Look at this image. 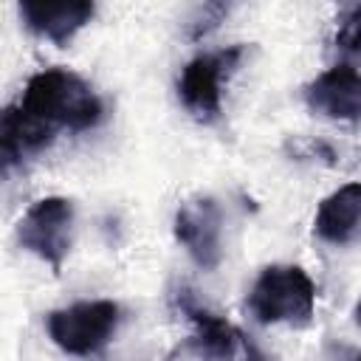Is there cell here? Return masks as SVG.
Returning a JSON list of instances; mask_svg holds the SVG:
<instances>
[{
	"label": "cell",
	"instance_id": "ba28073f",
	"mask_svg": "<svg viewBox=\"0 0 361 361\" xmlns=\"http://www.w3.org/2000/svg\"><path fill=\"white\" fill-rule=\"evenodd\" d=\"M17 6L28 31L54 45H68L96 11V0H17Z\"/></svg>",
	"mask_w": 361,
	"mask_h": 361
},
{
	"label": "cell",
	"instance_id": "7a4b0ae2",
	"mask_svg": "<svg viewBox=\"0 0 361 361\" xmlns=\"http://www.w3.org/2000/svg\"><path fill=\"white\" fill-rule=\"evenodd\" d=\"M313 302L316 288L299 265H268L248 293V310L262 324H302L310 319Z\"/></svg>",
	"mask_w": 361,
	"mask_h": 361
},
{
	"label": "cell",
	"instance_id": "30bf717a",
	"mask_svg": "<svg viewBox=\"0 0 361 361\" xmlns=\"http://www.w3.org/2000/svg\"><path fill=\"white\" fill-rule=\"evenodd\" d=\"M313 231L330 245H350L361 237V183H344L319 203Z\"/></svg>",
	"mask_w": 361,
	"mask_h": 361
},
{
	"label": "cell",
	"instance_id": "3957f363",
	"mask_svg": "<svg viewBox=\"0 0 361 361\" xmlns=\"http://www.w3.org/2000/svg\"><path fill=\"white\" fill-rule=\"evenodd\" d=\"M118 322L121 310L110 299L76 302L48 313V336L71 355H93L116 336Z\"/></svg>",
	"mask_w": 361,
	"mask_h": 361
},
{
	"label": "cell",
	"instance_id": "8992f818",
	"mask_svg": "<svg viewBox=\"0 0 361 361\" xmlns=\"http://www.w3.org/2000/svg\"><path fill=\"white\" fill-rule=\"evenodd\" d=\"M175 240L189 251L197 268L214 271L223 257V214L212 197L183 200L175 212Z\"/></svg>",
	"mask_w": 361,
	"mask_h": 361
},
{
	"label": "cell",
	"instance_id": "52a82bcc",
	"mask_svg": "<svg viewBox=\"0 0 361 361\" xmlns=\"http://www.w3.org/2000/svg\"><path fill=\"white\" fill-rule=\"evenodd\" d=\"M305 102L324 118L361 121V73L353 65H336L307 85Z\"/></svg>",
	"mask_w": 361,
	"mask_h": 361
},
{
	"label": "cell",
	"instance_id": "8fae6325",
	"mask_svg": "<svg viewBox=\"0 0 361 361\" xmlns=\"http://www.w3.org/2000/svg\"><path fill=\"white\" fill-rule=\"evenodd\" d=\"M336 48H338L341 54H347V56H353V59L361 62V8L353 11V14L341 23V28H338V34H336Z\"/></svg>",
	"mask_w": 361,
	"mask_h": 361
},
{
	"label": "cell",
	"instance_id": "7c38bea8",
	"mask_svg": "<svg viewBox=\"0 0 361 361\" xmlns=\"http://www.w3.org/2000/svg\"><path fill=\"white\" fill-rule=\"evenodd\" d=\"M353 316H355V324L361 327V299H358V305H355V313H353Z\"/></svg>",
	"mask_w": 361,
	"mask_h": 361
},
{
	"label": "cell",
	"instance_id": "5b68a950",
	"mask_svg": "<svg viewBox=\"0 0 361 361\" xmlns=\"http://www.w3.org/2000/svg\"><path fill=\"white\" fill-rule=\"evenodd\" d=\"M243 56V48H226L214 54H200L178 76V96L183 107L197 118V121H214L220 116V85L223 79L237 68Z\"/></svg>",
	"mask_w": 361,
	"mask_h": 361
},
{
	"label": "cell",
	"instance_id": "277c9868",
	"mask_svg": "<svg viewBox=\"0 0 361 361\" xmlns=\"http://www.w3.org/2000/svg\"><path fill=\"white\" fill-rule=\"evenodd\" d=\"M71 228H73V203L65 197H42L28 206L17 226L20 245L37 254L42 262L59 274L65 254L71 251Z\"/></svg>",
	"mask_w": 361,
	"mask_h": 361
},
{
	"label": "cell",
	"instance_id": "6da1fadb",
	"mask_svg": "<svg viewBox=\"0 0 361 361\" xmlns=\"http://www.w3.org/2000/svg\"><path fill=\"white\" fill-rule=\"evenodd\" d=\"M104 107L93 87L65 71L48 68L28 79L17 104L6 107L0 121L3 164L11 166L28 152H39L59 130L82 133L102 121Z\"/></svg>",
	"mask_w": 361,
	"mask_h": 361
},
{
	"label": "cell",
	"instance_id": "9c48e42d",
	"mask_svg": "<svg viewBox=\"0 0 361 361\" xmlns=\"http://www.w3.org/2000/svg\"><path fill=\"white\" fill-rule=\"evenodd\" d=\"M175 302H178V310L195 324V338H192V344H195V350H197L200 355L226 358V355L251 353L245 336H243L234 324H228L226 319H220V316L209 313L206 307H200V305L195 302L192 290L180 288V290L175 293Z\"/></svg>",
	"mask_w": 361,
	"mask_h": 361
}]
</instances>
